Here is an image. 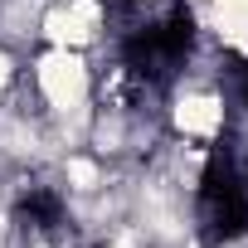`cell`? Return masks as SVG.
I'll return each instance as SVG.
<instances>
[{"label":"cell","mask_w":248,"mask_h":248,"mask_svg":"<svg viewBox=\"0 0 248 248\" xmlns=\"http://www.w3.org/2000/svg\"><path fill=\"white\" fill-rule=\"evenodd\" d=\"M112 5L117 0H49L39 10V44L107 54L112 49Z\"/></svg>","instance_id":"obj_1"},{"label":"cell","mask_w":248,"mask_h":248,"mask_svg":"<svg viewBox=\"0 0 248 248\" xmlns=\"http://www.w3.org/2000/svg\"><path fill=\"white\" fill-rule=\"evenodd\" d=\"M20 73H25V54L10 49L5 39H0V107L10 102V93L20 88Z\"/></svg>","instance_id":"obj_2"},{"label":"cell","mask_w":248,"mask_h":248,"mask_svg":"<svg viewBox=\"0 0 248 248\" xmlns=\"http://www.w3.org/2000/svg\"><path fill=\"white\" fill-rule=\"evenodd\" d=\"M238 204H243V224H248V156L238 161Z\"/></svg>","instance_id":"obj_3"}]
</instances>
